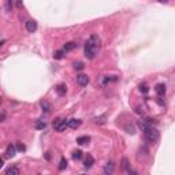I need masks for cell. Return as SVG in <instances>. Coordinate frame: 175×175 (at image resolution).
I'll list each match as a JSON object with an SVG mask.
<instances>
[{
  "mask_svg": "<svg viewBox=\"0 0 175 175\" xmlns=\"http://www.w3.org/2000/svg\"><path fill=\"white\" fill-rule=\"evenodd\" d=\"M6 175H19V168L16 166H12V167L6 170Z\"/></svg>",
  "mask_w": 175,
  "mask_h": 175,
  "instance_id": "30bf717a",
  "label": "cell"
},
{
  "mask_svg": "<svg viewBox=\"0 0 175 175\" xmlns=\"http://www.w3.org/2000/svg\"><path fill=\"white\" fill-rule=\"evenodd\" d=\"M40 105H41V108H43L44 112H49V111H51V104L47 103V101H41Z\"/></svg>",
  "mask_w": 175,
  "mask_h": 175,
  "instance_id": "e0dca14e",
  "label": "cell"
},
{
  "mask_svg": "<svg viewBox=\"0 0 175 175\" xmlns=\"http://www.w3.org/2000/svg\"><path fill=\"white\" fill-rule=\"evenodd\" d=\"M75 47H77V44L73 43V41H70V43H66V44H64L63 51H64V52H70V51H73V49H74Z\"/></svg>",
  "mask_w": 175,
  "mask_h": 175,
  "instance_id": "2e32d148",
  "label": "cell"
},
{
  "mask_svg": "<svg viewBox=\"0 0 175 175\" xmlns=\"http://www.w3.org/2000/svg\"><path fill=\"white\" fill-rule=\"evenodd\" d=\"M34 127H36L37 130H44V129L47 127V123L41 119H37L36 122H34Z\"/></svg>",
  "mask_w": 175,
  "mask_h": 175,
  "instance_id": "4fadbf2b",
  "label": "cell"
},
{
  "mask_svg": "<svg viewBox=\"0 0 175 175\" xmlns=\"http://www.w3.org/2000/svg\"><path fill=\"white\" fill-rule=\"evenodd\" d=\"M114 168H115L114 163H112V161H108V163L105 164V167H104V174H105V175H111L112 172H114Z\"/></svg>",
  "mask_w": 175,
  "mask_h": 175,
  "instance_id": "9c48e42d",
  "label": "cell"
},
{
  "mask_svg": "<svg viewBox=\"0 0 175 175\" xmlns=\"http://www.w3.org/2000/svg\"><path fill=\"white\" fill-rule=\"evenodd\" d=\"M52 127L55 129V131H58V133H62V131L66 130V127H68L67 126V122L64 119H62V118H56L53 122H52Z\"/></svg>",
  "mask_w": 175,
  "mask_h": 175,
  "instance_id": "7a4b0ae2",
  "label": "cell"
},
{
  "mask_svg": "<svg viewBox=\"0 0 175 175\" xmlns=\"http://www.w3.org/2000/svg\"><path fill=\"white\" fill-rule=\"evenodd\" d=\"M122 166H123L124 170H127V171H129V160L126 159V157H123V159H122Z\"/></svg>",
  "mask_w": 175,
  "mask_h": 175,
  "instance_id": "7402d4cb",
  "label": "cell"
},
{
  "mask_svg": "<svg viewBox=\"0 0 175 175\" xmlns=\"http://www.w3.org/2000/svg\"><path fill=\"white\" fill-rule=\"evenodd\" d=\"M15 152H16V148L10 144L7 147V149H6V156H7V157H14V156H15Z\"/></svg>",
  "mask_w": 175,
  "mask_h": 175,
  "instance_id": "ba28073f",
  "label": "cell"
},
{
  "mask_svg": "<svg viewBox=\"0 0 175 175\" xmlns=\"http://www.w3.org/2000/svg\"><path fill=\"white\" fill-rule=\"evenodd\" d=\"M139 127L142 129V130H145V129L149 127V124H148L147 122H139Z\"/></svg>",
  "mask_w": 175,
  "mask_h": 175,
  "instance_id": "4316f807",
  "label": "cell"
},
{
  "mask_svg": "<svg viewBox=\"0 0 175 175\" xmlns=\"http://www.w3.org/2000/svg\"><path fill=\"white\" fill-rule=\"evenodd\" d=\"M77 84L80 86H86L89 84V77L86 74H78L77 75Z\"/></svg>",
  "mask_w": 175,
  "mask_h": 175,
  "instance_id": "277c9868",
  "label": "cell"
},
{
  "mask_svg": "<svg viewBox=\"0 0 175 175\" xmlns=\"http://www.w3.org/2000/svg\"><path fill=\"white\" fill-rule=\"evenodd\" d=\"M81 123H82V122H81L80 119H74V118L67 120V126L70 129H78L81 126Z\"/></svg>",
  "mask_w": 175,
  "mask_h": 175,
  "instance_id": "52a82bcc",
  "label": "cell"
},
{
  "mask_svg": "<svg viewBox=\"0 0 175 175\" xmlns=\"http://www.w3.org/2000/svg\"><path fill=\"white\" fill-rule=\"evenodd\" d=\"M139 90L144 92V93H148V90H149V89H148V85L147 84H141L139 85Z\"/></svg>",
  "mask_w": 175,
  "mask_h": 175,
  "instance_id": "cb8c5ba5",
  "label": "cell"
},
{
  "mask_svg": "<svg viewBox=\"0 0 175 175\" xmlns=\"http://www.w3.org/2000/svg\"><path fill=\"white\" fill-rule=\"evenodd\" d=\"M126 130H127L129 134H134V126H126Z\"/></svg>",
  "mask_w": 175,
  "mask_h": 175,
  "instance_id": "484cf974",
  "label": "cell"
},
{
  "mask_svg": "<svg viewBox=\"0 0 175 175\" xmlns=\"http://www.w3.org/2000/svg\"><path fill=\"white\" fill-rule=\"evenodd\" d=\"M144 137H145V139L147 141H149V142H156L157 139H159V131L156 130L155 127H152V126H149L148 129H145L144 130Z\"/></svg>",
  "mask_w": 175,
  "mask_h": 175,
  "instance_id": "6da1fadb",
  "label": "cell"
},
{
  "mask_svg": "<svg viewBox=\"0 0 175 175\" xmlns=\"http://www.w3.org/2000/svg\"><path fill=\"white\" fill-rule=\"evenodd\" d=\"M66 167H67V160L63 157V159L60 160V163H59V170H60V171H63Z\"/></svg>",
  "mask_w": 175,
  "mask_h": 175,
  "instance_id": "ffe728a7",
  "label": "cell"
},
{
  "mask_svg": "<svg viewBox=\"0 0 175 175\" xmlns=\"http://www.w3.org/2000/svg\"><path fill=\"white\" fill-rule=\"evenodd\" d=\"M11 6H12L11 0H6V11H11Z\"/></svg>",
  "mask_w": 175,
  "mask_h": 175,
  "instance_id": "d4e9b609",
  "label": "cell"
},
{
  "mask_svg": "<svg viewBox=\"0 0 175 175\" xmlns=\"http://www.w3.org/2000/svg\"><path fill=\"white\" fill-rule=\"evenodd\" d=\"M105 119H107V116H105V115H101V116H99V118H96V119H95V123H96V124H104V123H105Z\"/></svg>",
  "mask_w": 175,
  "mask_h": 175,
  "instance_id": "d6986e66",
  "label": "cell"
},
{
  "mask_svg": "<svg viewBox=\"0 0 175 175\" xmlns=\"http://www.w3.org/2000/svg\"><path fill=\"white\" fill-rule=\"evenodd\" d=\"M36 29H37V22H36V21L30 19V21H28V22H26V30H28L29 33L36 32Z\"/></svg>",
  "mask_w": 175,
  "mask_h": 175,
  "instance_id": "8992f818",
  "label": "cell"
},
{
  "mask_svg": "<svg viewBox=\"0 0 175 175\" xmlns=\"http://www.w3.org/2000/svg\"><path fill=\"white\" fill-rule=\"evenodd\" d=\"M66 88H67V86H66L64 84H60V85H58L55 89H56V92H58V95L63 96V95H66V92H67V89H66Z\"/></svg>",
  "mask_w": 175,
  "mask_h": 175,
  "instance_id": "9a60e30c",
  "label": "cell"
},
{
  "mask_svg": "<svg viewBox=\"0 0 175 175\" xmlns=\"http://www.w3.org/2000/svg\"><path fill=\"white\" fill-rule=\"evenodd\" d=\"M97 51H99V48L95 47L89 41H86V44H85V56H86L88 59H93L96 56V53H97Z\"/></svg>",
  "mask_w": 175,
  "mask_h": 175,
  "instance_id": "3957f363",
  "label": "cell"
},
{
  "mask_svg": "<svg viewBox=\"0 0 175 175\" xmlns=\"http://www.w3.org/2000/svg\"><path fill=\"white\" fill-rule=\"evenodd\" d=\"M95 164V159H93V156H90V155H88L86 156V159H85V168H90L92 166Z\"/></svg>",
  "mask_w": 175,
  "mask_h": 175,
  "instance_id": "8fae6325",
  "label": "cell"
},
{
  "mask_svg": "<svg viewBox=\"0 0 175 175\" xmlns=\"http://www.w3.org/2000/svg\"><path fill=\"white\" fill-rule=\"evenodd\" d=\"M89 141H90V137H88V135H82V137L77 138V142L80 145H86V144H89Z\"/></svg>",
  "mask_w": 175,
  "mask_h": 175,
  "instance_id": "5bb4252c",
  "label": "cell"
},
{
  "mask_svg": "<svg viewBox=\"0 0 175 175\" xmlns=\"http://www.w3.org/2000/svg\"><path fill=\"white\" fill-rule=\"evenodd\" d=\"M16 149H18V151H22V152H23L26 148H25V145H22V144L19 142V144H16Z\"/></svg>",
  "mask_w": 175,
  "mask_h": 175,
  "instance_id": "83f0119b",
  "label": "cell"
},
{
  "mask_svg": "<svg viewBox=\"0 0 175 175\" xmlns=\"http://www.w3.org/2000/svg\"><path fill=\"white\" fill-rule=\"evenodd\" d=\"M85 66H84V63H81V62H77V63H74V68L75 70H82Z\"/></svg>",
  "mask_w": 175,
  "mask_h": 175,
  "instance_id": "603a6c76",
  "label": "cell"
},
{
  "mask_svg": "<svg viewBox=\"0 0 175 175\" xmlns=\"http://www.w3.org/2000/svg\"><path fill=\"white\" fill-rule=\"evenodd\" d=\"M63 52L64 51H56L55 53H53V58H55V59H62V58H63Z\"/></svg>",
  "mask_w": 175,
  "mask_h": 175,
  "instance_id": "44dd1931",
  "label": "cell"
},
{
  "mask_svg": "<svg viewBox=\"0 0 175 175\" xmlns=\"http://www.w3.org/2000/svg\"><path fill=\"white\" fill-rule=\"evenodd\" d=\"M88 41H89L90 44H93L95 47H97L100 49V45H101V38H100L97 34H92V36L89 37V40H88Z\"/></svg>",
  "mask_w": 175,
  "mask_h": 175,
  "instance_id": "5b68a950",
  "label": "cell"
},
{
  "mask_svg": "<svg viewBox=\"0 0 175 175\" xmlns=\"http://www.w3.org/2000/svg\"><path fill=\"white\" fill-rule=\"evenodd\" d=\"M4 119H6V112L1 111V119H0V120H1V122H4Z\"/></svg>",
  "mask_w": 175,
  "mask_h": 175,
  "instance_id": "f1b7e54d",
  "label": "cell"
},
{
  "mask_svg": "<svg viewBox=\"0 0 175 175\" xmlns=\"http://www.w3.org/2000/svg\"><path fill=\"white\" fill-rule=\"evenodd\" d=\"M82 151H80V149H78V151H74L73 152V159L74 160H81L82 159Z\"/></svg>",
  "mask_w": 175,
  "mask_h": 175,
  "instance_id": "ac0fdd59",
  "label": "cell"
},
{
  "mask_svg": "<svg viewBox=\"0 0 175 175\" xmlns=\"http://www.w3.org/2000/svg\"><path fill=\"white\" fill-rule=\"evenodd\" d=\"M155 90H156V93H157L159 96H163L164 93H166V85H164V84H159V85H156Z\"/></svg>",
  "mask_w": 175,
  "mask_h": 175,
  "instance_id": "7c38bea8",
  "label": "cell"
}]
</instances>
